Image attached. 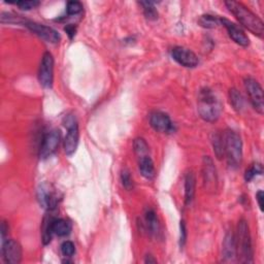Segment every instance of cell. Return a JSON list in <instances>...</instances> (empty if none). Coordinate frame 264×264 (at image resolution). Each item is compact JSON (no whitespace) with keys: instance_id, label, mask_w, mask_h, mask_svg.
<instances>
[{"instance_id":"obj_12","label":"cell","mask_w":264,"mask_h":264,"mask_svg":"<svg viewBox=\"0 0 264 264\" xmlns=\"http://www.w3.org/2000/svg\"><path fill=\"white\" fill-rule=\"evenodd\" d=\"M150 125L152 128L160 133H171L174 131L173 123L170 117L160 111H154L150 114Z\"/></svg>"},{"instance_id":"obj_20","label":"cell","mask_w":264,"mask_h":264,"mask_svg":"<svg viewBox=\"0 0 264 264\" xmlns=\"http://www.w3.org/2000/svg\"><path fill=\"white\" fill-rule=\"evenodd\" d=\"M73 230V225L68 220L55 218L52 224V232L57 236L63 237L68 235Z\"/></svg>"},{"instance_id":"obj_32","label":"cell","mask_w":264,"mask_h":264,"mask_svg":"<svg viewBox=\"0 0 264 264\" xmlns=\"http://www.w3.org/2000/svg\"><path fill=\"white\" fill-rule=\"evenodd\" d=\"M187 241V227L185 221L180 222V247L184 248Z\"/></svg>"},{"instance_id":"obj_30","label":"cell","mask_w":264,"mask_h":264,"mask_svg":"<svg viewBox=\"0 0 264 264\" xmlns=\"http://www.w3.org/2000/svg\"><path fill=\"white\" fill-rule=\"evenodd\" d=\"M83 11V5L79 2H69L66 6V14L68 16H77Z\"/></svg>"},{"instance_id":"obj_23","label":"cell","mask_w":264,"mask_h":264,"mask_svg":"<svg viewBox=\"0 0 264 264\" xmlns=\"http://www.w3.org/2000/svg\"><path fill=\"white\" fill-rule=\"evenodd\" d=\"M139 5L143 7L144 15L150 21H155L158 19V12L155 8V4L152 2H140Z\"/></svg>"},{"instance_id":"obj_28","label":"cell","mask_w":264,"mask_h":264,"mask_svg":"<svg viewBox=\"0 0 264 264\" xmlns=\"http://www.w3.org/2000/svg\"><path fill=\"white\" fill-rule=\"evenodd\" d=\"M61 253L64 257H73L76 253L75 243L70 240H65L61 244Z\"/></svg>"},{"instance_id":"obj_26","label":"cell","mask_w":264,"mask_h":264,"mask_svg":"<svg viewBox=\"0 0 264 264\" xmlns=\"http://www.w3.org/2000/svg\"><path fill=\"white\" fill-rule=\"evenodd\" d=\"M212 144L214 148V152L217 156L218 159H222L223 157V138L222 134L220 133H214L212 138Z\"/></svg>"},{"instance_id":"obj_10","label":"cell","mask_w":264,"mask_h":264,"mask_svg":"<svg viewBox=\"0 0 264 264\" xmlns=\"http://www.w3.org/2000/svg\"><path fill=\"white\" fill-rule=\"evenodd\" d=\"M2 255L6 263L18 264L22 261V247L15 239L8 238L2 242Z\"/></svg>"},{"instance_id":"obj_35","label":"cell","mask_w":264,"mask_h":264,"mask_svg":"<svg viewBox=\"0 0 264 264\" xmlns=\"http://www.w3.org/2000/svg\"><path fill=\"white\" fill-rule=\"evenodd\" d=\"M2 231H0V233H2V242H4L5 240H7V236L9 234V226L7 225L6 222H3L2 224V229H0Z\"/></svg>"},{"instance_id":"obj_13","label":"cell","mask_w":264,"mask_h":264,"mask_svg":"<svg viewBox=\"0 0 264 264\" xmlns=\"http://www.w3.org/2000/svg\"><path fill=\"white\" fill-rule=\"evenodd\" d=\"M202 178L204 188L207 191H216L218 186V174L213 160L208 156L203 157Z\"/></svg>"},{"instance_id":"obj_29","label":"cell","mask_w":264,"mask_h":264,"mask_svg":"<svg viewBox=\"0 0 264 264\" xmlns=\"http://www.w3.org/2000/svg\"><path fill=\"white\" fill-rule=\"evenodd\" d=\"M121 183L122 186L126 190H131L133 188V180L128 169H124L121 173Z\"/></svg>"},{"instance_id":"obj_7","label":"cell","mask_w":264,"mask_h":264,"mask_svg":"<svg viewBox=\"0 0 264 264\" xmlns=\"http://www.w3.org/2000/svg\"><path fill=\"white\" fill-rule=\"evenodd\" d=\"M243 85L253 108L256 110V112L262 115L264 112V96L261 85L258 83V81L250 77L244 79Z\"/></svg>"},{"instance_id":"obj_19","label":"cell","mask_w":264,"mask_h":264,"mask_svg":"<svg viewBox=\"0 0 264 264\" xmlns=\"http://www.w3.org/2000/svg\"><path fill=\"white\" fill-rule=\"evenodd\" d=\"M196 187V178L195 174L192 171H189L185 177V203L187 205L191 204L195 195Z\"/></svg>"},{"instance_id":"obj_25","label":"cell","mask_w":264,"mask_h":264,"mask_svg":"<svg viewBox=\"0 0 264 264\" xmlns=\"http://www.w3.org/2000/svg\"><path fill=\"white\" fill-rule=\"evenodd\" d=\"M133 148H134V152L139 157L147 156L149 154V145L147 144L146 140L142 137H138L134 140Z\"/></svg>"},{"instance_id":"obj_16","label":"cell","mask_w":264,"mask_h":264,"mask_svg":"<svg viewBox=\"0 0 264 264\" xmlns=\"http://www.w3.org/2000/svg\"><path fill=\"white\" fill-rule=\"evenodd\" d=\"M222 258L225 262H233L237 258L235 234L232 230L227 231L222 243Z\"/></svg>"},{"instance_id":"obj_22","label":"cell","mask_w":264,"mask_h":264,"mask_svg":"<svg viewBox=\"0 0 264 264\" xmlns=\"http://www.w3.org/2000/svg\"><path fill=\"white\" fill-rule=\"evenodd\" d=\"M229 99H230V103L232 105V108L236 112H240L243 109L244 107L243 97L241 93L237 89H235V88H232V89L229 90Z\"/></svg>"},{"instance_id":"obj_17","label":"cell","mask_w":264,"mask_h":264,"mask_svg":"<svg viewBox=\"0 0 264 264\" xmlns=\"http://www.w3.org/2000/svg\"><path fill=\"white\" fill-rule=\"evenodd\" d=\"M145 225L147 230L150 232L151 235L158 237L160 234V224L158 221L157 215L155 213V210L152 208H148L145 213Z\"/></svg>"},{"instance_id":"obj_36","label":"cell","mask_w":264,"mask_h":264,"mask_svg":"<svg viewBox=\"0 0 264 264\" xmlns=\"http://www.w3.org/2000/svg\"><path fill=\"white\" fill-rule=\"evenodd\" d=\"M145 263H157V260L152 255H147L145 259Z\"/></svg>"},{"instance_id":"obj_14","label":"cell","mask_w":264,"mask_h":264,"mask_svg":"<svg viewBox=\"0 0 264 264\" xmlns=\"http://www.w3.org/2000/svg\"><path fill=\"white\" fill-rule=\"evenodd\" d=\"M220 24L225 27V29L228 32V35H229L230 39L235 44L241 47H248L250 45L249 38L245 35L244 31L236 24H234L233 22L229 21L228 19H225V18H220Z\"/></svg>"},{"instance_id":"obj_33","label":"cell","mask_w":264,"mask_h":264,"mask_svg":"<svg viewBox=\"0 0 264 264\" xmlns=\"http://www.w3.org/2000/svg\"><path fill=\"white\" fill-rule=\"evenodd\" d=\"M64 31L67 33L68 35V38L70 40H73L75 37H76V33H77V27L73 24H68L65 26L64 28Z\"/></svg>"},{"instance_id":"obj_1","label":"cell","mask_w":264,"mask_h":264,"mask_svg":"<svg viewBox=\"0 0 264 264\" xmlns=\"http://www.w3.org/2000/svg\"><path fill=\"white\" fill-rule=\"evenodd\" d=\"M225 6L245 29H248L257 37L262 38L264 32V24L258 16H256L240 3L226 2Z\"/></svg>"},{"instance_id":"obj_15","label":"cell","mask_w":264,"mask_h":264,"mask_svg":"<svg viewBox=\"0 0 264 264\" xmlns=\"http://www.w3.org/2000/svg\"><path fill=\"white\" fill-rule=\"evenodd\" d=\"M38 200L47 210H56L58 206V198L55 192H53L48 184H43L38 189Z\"/></svg>"},{"instance_id":"obj_31","label":"cell","mask_w":264,"mask_h":264,"mask_svg":"<svg viewBox=\"0 0 264 264\" xmlns=\"http://www.w3.org/2000/svg\"><path fill=\"white\" fill-rule=\"evenodd\" d=\"M41 5L40 2H37V0H27V2H18L16 3V6L23 10V11H30L35 8H38Z\"/></svg>"},{"instance_id":"obj_5","label":"cell","mask_w":264,"mask_h":264,"mask_svg":"<svg viewBox=\"0 0 264 264\" xmlns=\"http://www.w3.org/2000/svg\"><path fill=\"white\" fill-rule=\"evenodd\" d=\"M64 125L67 128V133L64 138V152L67 156H73L79 146L80 131L78 122L73 116H66Z\"/></svg>"},{"instance_id":"obj_34","label":"cell","mask_w":264,"mask_h":264,"mask_svg":"<svg viewBox=\"0 0 264 264\" xmlns=\"http://www.w3.org/2000/svg\"><path fill=\"white\" fill-rule=\"evenodd\" d=\"M256 199H257V201H258V205H259V208H260V210H261V212H263V205H264V203H263V200H264V193H263V191L262 190H260V191H258L257 192V194H256Z\"/></svg>"},{"instance_id":"obj_4","label":"cell","mask_w":264,"mask_h":264,"mask_svg":"<svg viewBox=\"0 0 264 264\" xmlns=\"http://www.w3.org/2000/svg\"><path fill=\"white\" fill-rule=\"evenodd\" d=\"M237 258L242 263H253L254 251L249 225L244 219L239 220L235 234Z\"/></svg>"},{"instance_id":"obj_6","label":"cell","mask_w":264,"mask_h":264,"mask_svg":"<svg viewBox=\"0 0 264 264\" xmlns=\"http://www.w3.org/2000/svg\"><path fill=\"white\" fill-rule=\"evenodd\" d=\"M23 26H25L27 29H29L33 34L37 35L43 41L49 43V44H58L60 42V34L58 33L57 30L54 28H52L50 26L40 24L33 21L29 20H24L21 23Z\"/></svg>"},{"instance_id":"obj_18","label":"cell","mask_w":264,"mask_h":264,"mask_svg":"<svg viewBox=\"0 0 264 264\" xmlns=\"http://www.w3.org/2000/svg\"><path fill=\"white\" fill-rule=\"evenodd\" d=\"M138 167H139L140 173H142V175L145 179L153 180L155 178L154 162H153L152 158L149 155L139 157Z\"/></svg>"},{"instance_id":"obj_24","label":"cell","mask_w":264,"mask_h":264,"mask_svg":"<svg viewBox=\"0 0 264 264\" xmlns=\"http://www.w3.org/2000/svg\"><path fill=\"white\" fill-rule=\"evenodd\" d=\"M198 23L203 28L212 29V28H216L218 25H220V19L215 16H212V15H203L200 17Z\"/></svg>"},{"instance_id":"obj_3","label":"cell","mask_w":264,"mask_h":264,"mask_svg":"<svg viewBox=\"0 0 264 264\" xmlns=\"http://www.w3.org/2000/svg\"><path fill=\"white\" fill-rule=\"evenodd\" d=\"M223 156L229 167L236 169L242 160V142L240 136L233 130L228 129L222 134Z\"/></svg>"},{"instance_id":"obj_11","label":"cell","mask_w":264,"mask_h":264,"mask_svg":"<svg viewBox=\"0 0 264 264\" xmlns=\"http://www.w3.org/2000/svg\"><path fill=\"white\" fill-rule=\"evenodd\" d=\"M171 57L175 62L187 68H194L199 63L195 53L184 47H174L171 50Z\"/></svg>"},{"instance_id":"obj_21","label":"cell","mask_w":264,"mask_h":264,"mask_svg":"<svg viewBox=\"0 0 264 264\" xmlns=\"http://www.w3.org/2000/svg\"><path fill=\"white\" fill-rule=\"evenodd\" d=\"M50 214H48L44 220V224H43V242L44 244H48L51 242L52 240V224L53 221H54L55 217H54V212L55 210H48Z\"/></svg>"},{"instance_id":"obj_27","label":"cell","mask_w":264,"mask_h":264,"mask_svg":"<svg viewBox=\"0 0 264 264\" xmlns=\"http://www.w3.org/2000/svg\"><path fill=\"white\" fill-rule=\"evenodd\" d=\"M262 172H263L262 165L260 163H255L249 169L245 170L244 180L245 182H251L256 177V175H260L262 174Z\"/></svg>"},{"instance_id":"obj_8","label":"cell","mask_w":264,"mask_h":264,"mask_svg":"<svg viewBox=\"0 0 264 264\" xmlns=\"http://www.w3.org/2000/svg\"><path fill=\"white\" fill-rule=\"evenodd\" d=\"M39 81L46 89H51L53 86V81H54V57L50 52H46L43 55L39 69Z\"/></svg>"},{"instance_id":"obj_9","label":"cell","mask_w":264,"mask_h":264,"mask_svg":"<svg viewBox=\"0 0 264 264\" xmlns=\"http://www.w3.org/2000/svg\"><path fill=\"white\" fill-rule=\"evenodd\" d=\"M61 133L58 129L50 130L42 140L41 148H40V157L42 159H46L54 154L60 144Z\"/></svg>"},{"instance_id":"obj_2","label":"cell","mask_w":264,"mask_h":264,"mask_svg":"<svg viewBox=\"0 0 264 264\" xmlns=\"http://www.w3.org/2000/svg\"><path fill=\"white\" fill-rule=\"evenodd\" d=\"M197 110L199 116L206 122H216L222 113V104L216 93L209 88H202L198 95Z\"/></svg>"}]
</instances>
